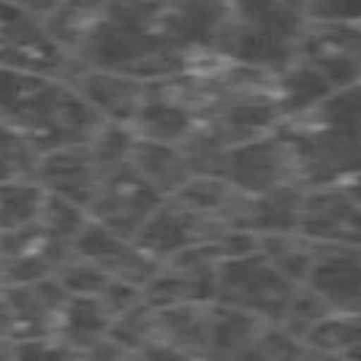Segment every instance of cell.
I'll return each mask as SVG.
<instances>
[{
  "instance_id": "1",
  "label": "cell",
  "mask_w": 361,
  "mask_h": 361,
  "mask_svg": "<svg viewBox=\"0 0 361 361\" xmlns=\"http://www.w3.org/2000/svg\"><path fill=\"white\" fill-rule=\"evenodd\" d=\"M190 54L163 33L161 0H109L104 17L73 52V60L90 71L161 82L185 71Z\"/></svg>"
},
{
  "instance_id": "2",
  "label": "cell",
  "mask_w": 361,
  "mask_h": 361,
  "mask_svg": "<svg viewBox=\"0 0 361 361\" xmlns=\"http://www.w3.org/2000/svg\"><path fill=\"white\" fill-rule=\"evenodd\" d=\"M302 190L359 180V85L329 92L312 109L280 120Z\"/></svg>"
},
{
  "instance_id": "3",
  "label": "cell",
  "mask_w": 361,
  "mask_h": 361,
  "mask_svg": "<svg viewBox=\"0 0 361 361\" xmlns=\"http://www.w3.org/2000/svg\"><path fill=\"white\" fill-rule=\"evenodd\" d=\"M0 126L17 130L38 155L87 145L101 128L68 82L0 68Z\"/></svg>"
},
{
  "instance_id": "4",
  "label": "cell",
  "mask_w": 361,
  "mask_h": 361,
  "mask_svg": "<svg viewBox=\"0 0 361 361\" xmlns=\"http://www.w3.org/2000/svg\"><path fill=\"white\" fill-rule=\"evenodd\" d=\"M305 27L302 0H220L207 52L236 66L280 71L293 63Z\"/></svg>"
},
{
  "instance_id": "5",
  "label": "cell",
  "mask_w": 361,
  "mask_h": 361,
  "mask_svg": "<svg viewBox=\"0 0 361 361\" xmlns=\"http://www.w3.org/2000/svg\"><path fill=\"white\" fill-rule=\"evenodd\" d=\"M296 288L299 286L274 269L261 250L217 264L215 305L242 310L269 326L283 324Z\"/></svg>"
},
{
  "instance_id": "6",
  "label": "cell",
  "mask_w": 361,
  "mask_h": 361,
  "mask_svg": "<svg viewBox=\"0 0 361 361\" xmlns=\"http://www.w3.org/2000/svg\"><path fill=\"white\" fill-rule=\"evenodd\" d=\"M0 68L68 82L82 66L47 30L44 19L0 0Z\"/></svg>"
},
{
  "instance_id": "7",
  "label": "cell",
  "mask_w": 361,
  "mask_h": 361,
  "mask_svg": "<svg viewBox=\"0 0 361 361\" xmlns=\"http://www.w3.org/2000/svg\"><path fill=\"white\" fill-rule=\"evenodd\" d=\"M163 201L166 199L128 161L98 177L85 215L120 239H136Z\"/></svg>"
},
{
  "instance_id": "8",
  "label": "cell",
  "mask_w": 361,
  "mask_h": 361,
  "mask_svg": "<svg viewBox=\"0 0 361 361\" xmlns=\"http://www.w3.org/2000/svg\"><path fill=\"white\" fill-rule=\"evenodd\" d=\"M359 180L302 190L296 234L315 245H359Z\"/></svg>"
},
{
  "instance_id": "9",
  "label": "cell",
  "mask_w": 361,
  "mask_h": 361,
  "mask_svg": "<svg viewBox=\"0 0 361 361\" xmlns=\"http://www.w3.org/2000/svg\"><path fill=\"white\" fill-rule=\"evenodd\" d=\"M220 177L231 182L245 196L269 193V190L288 188V185L299 188L290 147L286 145V139L280 136L277 128L247 145L231 147L223 158Z\"/></svg>"
},
{
  "instance_id": "10",
  "label": "cell",
  "mask_w": 361,
  "mask_h": 361,
  "mask_svg": "<svg viewBox=\"0 0 361 361\" xmlns=\"http://www.w3.org/2000/svg\"><path fill=\"white\" fill-rule=\"evenodd\" d=\"M296 60L315 68L331 90L356 87L361 79L359 25H307L296 47Z\"/></svg>"
},
{
  "instance_id": "11",
  "label": "cell",
  "mask_w": 361,
  "mask_h": 361,
  "mask_svg": "<svg viewBox=\"0 0 361 361\" xmlns=\"http://www.w3.org/2000/svg\"><path fill=\"white\" fill-rule=\"evenodd\" d=\"M73 253L90 261L92 267L104 271L109 280H117V283H126V286L142 290L161 271V264L155 258H149L133 239H120L92 220H87L82 226V231L76 234Z\"/></svg>"
},
{
  "instance_id": "12",
  "label": "cell",
  "mask_w": 361,
  "mask_h": 361,
  "mask_svg": "<svg viewBox=\"0 0 361 361\" xmlns=\"http://www.w3.org/2000/svg\"><path fill=\"white\" fill-rule=\"evenodd\" d=\"M223 234H228L226 226H220L217 220H209L204 215H196L190 209H182L174 201H163L161 207L152 212V217L142 226V231L136 234V245L145 250L149 258H155L158 264L169 261L171 255L182 253L188 247L217 242Z\"/></svg>"
},
{
  "instance_id": "13",
  "label": "cell",
  "mask_w": 361,
  "mask_h": 361,
  "mask_svg": "<svg viewBox=\"0 0 361 361\" xmlns=\"http://www.w3.org/2000/svg\"><path fill=\"white\" fill-rule=\"evenodd\" d=\"M315 245V242H312ZM359 245H315L302 288L315 293L334 312H359L361 302Z\"/></svg>"
},
{
  "instance_id": "14",
  "label": "cell",
  "mask_w": 361,
  "mask_h": 361,
  "mask_svg": "<svg viewBox=\"0 0 361 361\" xmlns=\"http://www.w3.org/2000/svg\"><path fill=\"white\" fill-rule=\"evenodd\" d=\"M98 169L90 158L87 145L79 147H63L52 149L38 158L36 166V185L54 199L66 201L87 212L95 185H98Z\"/></svg>"
},
{
  "instance_id": "15",
  "label": "cell",
  "mask_w": 361,
  "mask_h": 361,
  "mask_svg": "<svg viewBox=\"0 0 361 361\" xmlns=\"http://www.w3.org/2000/svg\"><path fill=\"white\" fill-rule=\"evenodd\" d=\"M3 290H6V302L11 310V340L14 343L54 337L57 318L63 312V305L68 302V293L54 277L25 283V286H3Z\"/></svg>"
},
{
  "instance_id": "16",
  "label": "cell",
  "mask_w": 361,
  "mask_h": 361,
  "mask_svg": "<svg viewBox=\"0 0 361 361\" xmlns=\"http://www.w3.org/2000/svg\"><path fill=\"white\" fill-rule=\"evenodd\" d=\"M71 87L101 117V123L130 128L133 117L145 106L149 82H139V79L120 76V73L82 68L71 79Z\"/></svg>"
},
{
  "instance_id": "17",
  "label": "cell",
  "mask_w": 361,
  "mask_h": 361,
  "mask_svg": "<svg viewBox=\"0 0 361 361\" xmlns=\"http://www.w3.org/2000/svg\"><path fill=\"white\" fill-rule=\"evenodd\" d=\"M299 201H302V188H293V185L258 193V196H245L236 212L234 231L253 234L255 239L269 234H290L296 231Z\"/></svg>"
},
{
  "instance_id": "18",
  "label": "cell",
  "mask_w": 361,
  "mask_h": 361,
  "mask_svg": "<svg viewBox=\"0 0 361 361\" xmlns=\"http://www.w3.org/2000/svg\"><path fill=\"white\" fill-rule=\"evenodd\" d=\"M196 126L199 123L188 109H182L180 104H174L171 98H166L163 92H158L149 85L145 106L139 109V114L133 117L130 130H133L136 139H145V142L180 145L196 130Z\"/></svg>"
},
{
  "instance_id": "19",
  "label": "cell",
  "mask_w": 361,
  "mask_h": 361,
  "mask_svg": "<svg viewBox=\"0 0 361 361\" xmlns=\"http://www.w3.org/2000/svg\"><path fill=\"white\" fill-rule=\"evenodd\" d=\"M169 201H174L182 209H190L196 215L217 220L228 231H234L236 212L245 201V193H239L231 182L223 177H190L177 193H171Z\"/></svg>"
},
{
  "instance_id": "20",
  "label": "cell",
  "mask_w": 361,
  "mask_h": 361,
  "mask_svg": "<svg viewBox=\"0 0 361 361\" xmlns=\"http://www.w3.org/2000/svg\"><path fill=\"white\" fill-rule=\"evenodd\" d=\"M264 321L234 307L209 302L207 307V361H228L258 337Z\"/></svg>"
},
{
  "instance_id": "21",
  "label": "cell",
  "mask_w": 361,
  "mask_h": 361,
  "mask_svg": "<svg viewBox=\"0 0 361 361\" xmlns=\"http://www.w3.org/2000/svg\"><path fill=\"white\" fill-rule=\"evenodd\" d=\"M207 307L209 305H174L155 307V340L182 353L207 361Z\"/></svg>"
},
{
  "instance_id": "22",
  "label": "cell",
  "mask_w": 361,
  "mask_h": 361,
  "mask_svg": "<svg viewBox=\"0 0 361 361\" xmlns=\"http://www.w3.org/2000/svg\"><path fill=\"white\" fill-rule=\"evenodd\" d=\"M109 310L101 305L98 296H68L63 312L57 318L54 340L68 345L71 350H87L90 345L101 343L111 326Z\"/></svg>"
},
{
  "instance_id": "23",
  "label": "cell",
  "mask_w": 361,
  "mask_h": 361,
  "mask_svg": "<svg viewBox=\"0 0 361 361\" xmlns=\"http://www.w3.org/2000/svg\"><path fill=\"white\" fill-rule=\"evenodd\" d=\"M329 92L334 90L326 85L324 76L296 57H293V63L274 71V76H271V95H274V104L280 109L283 120L296 117V114L312 109L315 104H321Z\"/></svg>"
},
{
  "instance_id": "24",
  "label": "cell",
  "mask_w": 361,
  "mask_h": 361,
  "mask_svg": "<svg viewBox=\"0 0 361 361\" xmlns=\"http://www.w3.org/2000/svg\"><path fill=\"white\" fill-rule=\"evenodd\" d=\"M130 166L161 193L163 199L177 193L182 185L193 177L177 145H155V142L136 139L133 149H130Z\"/></svg>"
},
{
  "instance_id": "25",
  "label": "cell",
  "mask_w": 361,
  "mask_h": 361,
  "mask_svg": "<svg viewBox=\"0 0 361 361\" xmlns=\"http://www.w3.org/2000/svg\"><path fill=\"white\" fill-rule=\"evenodd\" d=\"M109 0H57L54 8L44 17L49 36L71 54L90 36V30L104 17Z\"/></svg>"
},
{
  "instance_id": "26",
  "label": "cell",
  "mask_w": 361,
  "mask_h": 361,
  "mask_svg": "<svg viewBox=\"0 0 361 361\" xmlns=\"http://www.w3.org/2000/svg\"><path fill=\"white\" fill-rule=\"evenodd\" d=\"M359 312H331L307 329L299 343L318 356L359 361Z\"/></svg>"
},
{
  "instance_id": "27",
  "label": "cell",
  "mask_w": 361,
  "mask_h": 361,
  "mask_svg": "<svg viewBox=\"0 0 361 361\" xmlns=\"http://www.w3.org/2000/svg\"><path fill=\"white\" fill-rule=\"evenodd\" d=\"M258 250L267 255L271 267L277 271H283L290 283L302 286L310 264H312L315 245L310 239H305V236H299L296 231H290V234L258 236Z\"/></svg>"
},
{
  "instance_id": "28",
  "label": "cell",
  "mask_w": 361,
  "mask_h": 361,
  "mask_svg": "<svg viewBox=\"0 0 361 361\" xmlns=\"http://www.w3.org/2000/svg\"><path fill=\"white\" fill-rule=\"evenodd\" d=\"M47 193L36 182L0 185V231H14L33 223L44 212Z\"/></svg>"
},
{
  "instance_id": "29",
  "label": "cell",
  "mask_w": 361,
  "mask_h": 361,
  "mask_svg": "<svg viewBox=\"0 0 361 361\" xmlns=\"http://www.w3.org/2000/svg\"><path fill=\"white\" fill-rule=\"evenodd\" d=\"M38 155L17 130L0 126V185L36 182Z\"/></svg>"
},
{
  "instance_id": "30",
  "label": "cell",
  "mask_w": 361,
  "mask_h": 361,
  "mask_svg": "<svg viewBox=\"0 0 361 361\" xmlns=\"http://www.w3.org/2000/svg\"><path fill=\"white\" fill-rule=\"evenodd\" d=\"M133 142H136V136L128 126L101 123V128L92 133V139L87 142V149H90V158L95 163V169H98V174L130 161Z\"/></svg>"
},
{
  "instance_id": "31",
  "label": "cell",
  "mask_w": 361,
  "mask_h": 361,
  "mask_svg": "<svg viewBox=\"0 0 361 361\" xmlns=\"http://www.w3.org/2000/svg\"><path fill=\"white\" fill-rule=\"evenodd\" d=\"M54 280L63 286L68 296H101L111 283L104 271L95 269L90 261H85L76 253H71L60 264V269L54 271Z\"/></svg>"
},
{
  "instance_id": "32",
  "label": "cell",
  "mask_w": 361,
  "mask_h": 361,
  "mask_svg": "<svg viewBox=\"0 0 361 361\" xmlns=\"http://www.w3.org/2000/svg\"><path fill=\"white\" fill-rule=\"evenodd\" d=\"M307 25H359L361 0H302Z\"/></svg>"
},
{
  "instance_id": "33",
  "label": "cell",
  "mask_w": 361,
  "mask_h": 361,
  "mask_svg": "<svg viewBox=\"0 0 361 361\" xmlns=\"http://www.w3.org/2000/svg\"><path fill=\"white\" fill-rule=\"evenodd\" d=\"M79 350H71L54 337L14 343V361H76Z\"/></svg>"
},
{
  "instance_id": "34",
  "label": "cell",
  "mask_w": 361,
  "mask_h": 361,
  "mask_svg": "<svg viewBox=\"0 0 361 361\" xmlns=\"http://www.w3.org/2000/svg\"><path fill=\"white\" fill-rule=\"evenodd\" d=\"M6 3L19 6V8H25V11H30V14H36V17L44 19L54 8V3H57V0H6Z\"/></svg>"
},
{
  "instance_id": "35",
  "label": "cell",
  "mask_w": 361,
  "mask_h": 361,
  "mask_svg": "<svg viewBox=\"0 0 361 361\" xmlns=\"http://www.w3.org/2000/svg\"><path fill=\"white\" fill-rule=\"evenodd\" d=\"M0 340H11V310H8V302H6L3 286H0Z\"/></svg>"
},
{
  "instance_id": "36",
  "label": "cell",
  "mask_w": 361,
  "mask_h": 361,
  "mask_svg": "<svg viewBox=\"0 0 361 361\" xmlns=\"http://www.w3.org/2000/svg\"><path fill=\"white\" fill-rule=\"evenodd\" d=\"M0 361H14V343L0 340Z\"/></svg>"
},
{
  "instance_id": "37",
  "label": "cell",
  "mask_w": 361,
  "mask_h": 361,
  "mask_svg": "<svg viewBox=\"0 0 361 361\" xmlns=\"http://www.w3.org/2000/svg\"><path fill=\"white\" fill-rule=\"evenodd\" d=\"M307 361H345V359H334V356H318V353H310Z\"/></svg>"
}]
</instances>
